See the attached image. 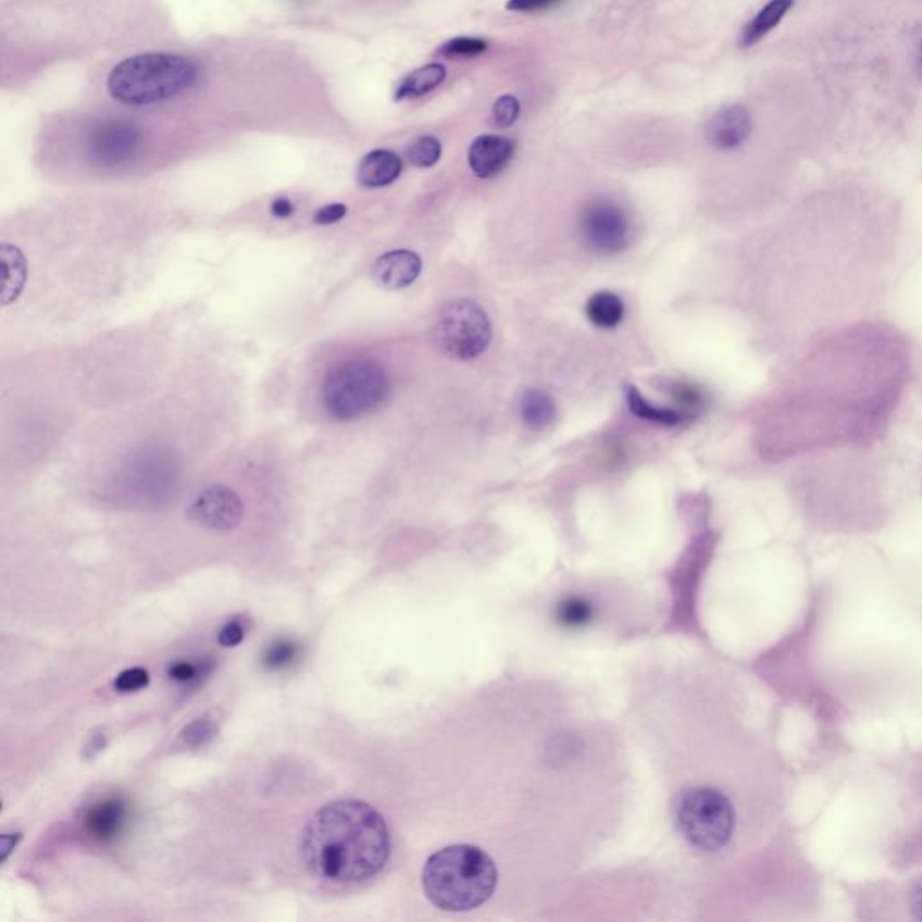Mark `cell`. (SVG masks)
<instances>
[{
  "label": "cell",
  "instance_id": "obj_1",
  "mask_svg": "<svg viewBox=\"0 0 922 922\" xmlns=\"http://www.w3.org/2000/svg\"><path fill=\"white\" fill-rule=\"evenodd\" d=\"M391 836L383 814L361 800L326 803L310 818L301 858L310 875L334 886L361 885L388 863Z\"/></svg>",
  "mask_w": 922,
  "mask_h": 922
},
{
  "label": "cell",
  "instance_id": "obj_2",
  "mask_svg": "<svg viewBox=\"0 0 922 922\" xmlns=\"http://www.w3.org/2000/svg\"><path fill=\"white\" fill-rule=\"evenodd\" d=\"M498 877V867L485 850L474 845H451L425 861L422 888L436 908L466 912L490 899Z\"/></svg>",
  "mask_w": 922,
  "mask_h": 922
},
{
  "label": "cell",
  "instance_id": "obj_3",
  "mask_svg": "<svg viewBox=\"0 0 922 922\" xmlns=\"http://www.w3.org/2000/svg\"><path fill=\"white\" fill-rule=\"evenodd\" d=\"M200 67L191 58L172 53H145L126 58L112 68L109 92L125 105H153L194 89Z\"/></svg>",
  "mask_w": 922,
  "mask_h": 922
},
{
  "label": "cell",
  "instance_id": "obj_4",
  "mask_svg": "<svg viewBox=\"0 0 922 922\" xmlns=\"http://www.w3.org/2000/svg\"><path fill=\"white\" fill-rule=\"evenodd\" d=\"M674 820L696 850L718 855L734 842L739 817L734 800L715 787H690L676 798Z\"/></svg>",
  "mask_w": 922,
  "mask_h": 922
},
{
  "label": "cell",
  "instance_id": "obj_5",
  "mask_svg": "<svg viewBox=\"0 0 922 922\" xmlns=\"http://www.w3.org/2000/svg\"><path fill=\"white\" fill-rule=\"evenodd\" d=\"M389 395L388 373L377 362L353 359L326 375L321 400L336 420H356L381 408Z\"/></svg>",
  "mask_w": 922,
  "mask_h": 922
},
{
  "label": "cell",
  "instance_id": "obj_6",
  "mask_svg": "<svg viewBox=\"0 0 922 922\" xmlns=\"http://www.w3.org/2000/svg\"><path fill=\"white\" fill-rule=\"evenodd\" d=\"M856 921L922 922V869L905 877L844 885Z\"/></svg>",
  "mask_w": 922,
  "mask_h": 922
},
{
  "label": "cell",
  "instance_id": "obj_7",
  "mask_svg": "<svg viewBox=\"0 0 922 922\" xmlns=\"http://www.w3.org/2000/svg\"><path fill=\"white\" fill-rule=\"evenodd\" d=\"M436 339L449 356L469 361L487 350L493 326L479 304L461 299L441 310L436 321Z\"/></svg>",
  "mask_w": 922,
  "mask_h": 922
},
{
  "label": "cell",
  "instance_id": "obj_8",
  "mask_svg": "<svg viewBox=\"0 0 922 922\" xmlns=\"http://www.w3.org/2000/svg\"><path fill=\"white\" fill-rule=\"evenodd\" d=\"M582 238L600 254H619L630 247L633 226L630 216L611 200H595L581 216Z\"/></svg>",
  "mask_w": 922,
  "mask_h": 922
},
{
  "label": "cell",
  "instance_id": "obj_9",
  "mask_svg": "<svg viewBox=\"0 0 922 922\" xmlns=\"http://www.w3.org/2000/svg\"><path fill=\"white\" fill-rule=\"evenodd\" d=\"M188 514L195 523H199L204 528L227 532L240 524L244 518V504L235 490L216 485V487L205 488L204 493L195 499Z\"/></svg>",
  "mask_w": 922,
  "mask_h": 922
},
{
  "label": "cell",
  "instance_id": "obj_10",
  "mask_svg": "<svg viewBox=\"0 0 922 922\" xmlns=\"http://www.w3.org/2000/svg\"><path fill=\"white\" fill-rule=\"evenodd\" d=\"M139 130L126 121H109L92 134L90 155L96 163L114 166L125 163L136 152L139 145Z\"/></svg>",
  "mask_w": 922,
  "mask_h": 922
},
{
  "label": "cell",
  "instance_id": "obj_11",
  "mask_svg": "<svg viewBox=\"0 0 922 922\" xmlns=\"http://www.w3.org/2000/svg\"><path fill=\"white\" fill-rule=\"evenodd\" d=\"M514 141L509 137L488 136L477 137L469 150V166L479 178L496 177L503 172L514 158Z\"/></svg>",
  "mask_w": 922,
  "mask_h": 922
},
{
  "label": "cell",
  "instance_id": "obj_12",
  "mask_svg": "<svg viewBox=\"0 0 922 922\" xmlns=\"http://www.w3.org/2000/svg\"><path fill=\"white\" fill-rule=\"evenodd\" d=\"M751 132V115L745 107H724L708 121L707 139L719 150H732L743 145Z\"/></svg>",
  "mask_w": 922,
  "mask_h": 922
},
{
  "label": "cell",
  "instance_id": "obj_13",
  "mask_svg": "<svg viewBox=\"0 0 922 922\" xmlns=\"http://www.w3.org/2000/svg\"><path fill=\"white\" fill-rule=\"evenodd\" d=\"M422 273V260L413 251H389L373 265V282L388 290L409 287Z\"/></svg>",
  "mask_w": 922,
  "mask_h": 922
},
{
  "label": "cell",
  "instance_id": "obj_14",
  "mask_svg": "<svg viewBox=\"0 0 922 922\" xmlns=\"http://www.w3.org/2000/svg\"><path fill=\"white\" fill-rule=\"evenodd\" d=\"M126 814V803L121 798H105L85 812V833L100 844L114 842L125 827Z\"/></svg>",
  "mask_w": 922,
  "mask_h": 922
},
{
  "label": "cell",
  "instance_id": "obj_15",
  "mask_svg": "<svg viewBox=\"0 0 922 922\" xmlns=\"http://www.w3.org/2000/svg\"><path fill=\"white\" fill-rule=\"evenodd\" d=\"M402 173V159L391 150H373L362 159L357 180L364 188H384L394 184Z\"/></svg>",
  "mask_w": 922,
  "mask_h": 922
},
{
  "label": "cell",
  "instance_id": "obj_16",
  "mask_svg": "<svg viewBox=\"0 0 922 922\" xmlns=\"http://www.w3.org/2000/svg\"><path fill=\"white\" fill-rule=\"evenodd\" d=\"M795 0H770L762 10L755 15L753 21L749 22L748 26L743 32L740 37V46L743 48H751L755 43L762 40L768 33L773 32L782 18L786 16L787 11L792 10Z\"/></svg>",
  "mask_w": 922,
  "mask_h": 922
},
{
  "label": "cell",
  "instance_id": "obj_17",
  "mask_svg": "<svg viewBox=\"0 0 922 922\" xmlns=\"http://www.w3.org/2000/svg\"><path fill=\"white\" fill-rule=\"evenodd\" d=\"M519 413L529 429L540 431L556 420V403L543 389H526L519 400Z\"/></svg>",
  "mask_w": 922,
  "mask_h": 922
},
{
  "label": "cell",
  "instance_id": "obj_18",
  "mask_svg": "<svg viewBox=\"0 0 922 922\" xmlns=\"http://www.w3.org/2000/svg\"><path fill=\"white\" fill-rule=\"evenodd\" d=\"M446 76L447 71L441 63H427L424 67L416 68L402 79V84L397 87V92H395V100L402 101L427 95L436 87H440Z\"/></svg>",
  "mask_w": 922,
  "mask_h": 922
},
{
  "label": "cell",
  "instance_id": "obj_19",
  "mask_svg": "<svg viewBox=\"0 0 922 922\" xmlns=\"http://www.w3.org/2000/svg\"><path fill=\"white\" fill-rule=\"evenodd\" d=\"M586 314L587 320L598 328H614L624 320V301L609 290L593 294L586 304Z\"/></svg>",
  "mask_w": 922,
  "mask_h": 922
},
{
  "label": "cell",
  "instance_id": "obj_20",
  "mask_svg": "<svg viewBox=\"0 0 922 922\" xmlns=\"http://www.w3.org/2000/svg\"><path fill=\"white\" fill-rule=\"evenodd\" d=\"M627 403H630L631 413L638 419L655 422L661 425H677L687 420V414L674 411L669 408H658L644 399V395L639 394L638 389H627Z\"/></svg>",
  "mask_w": 922,
  "mask_h": 922
},
{
  "label": "cell",
  "instance_id": "obj_21",
  "mask_svg": "<svg viewBox=\"0 0 922 922\" xmlns=\"http://www.w3.org/2000/svg\"><path fill=\"white\" fill-rule=\"evenodd\" d=\"M441 158V142L433 136L419 137L416 141L408 148L409 163L416 169H431L435 166Z\"/></svg>",
  "mask_w": 922,
  "mask_h": 922
},
{
  "label": "cell",
  "instance_id": "obj_22",
  "mask_svg": "<svg viewBox=\"0 0 922 922\" xmlns=\"http://www.w3.org/2000/svg\"><path fill=\"white\" fill-rule=\"evenodd\" d=\"M593 619L591 603L581 597H570L557 608V620L559 624L566 627H582Z\"/></svg>",
  "mask_w": 922,
  "mask_h": 922
},
{
  "label": "cell",
  "instance_id": "obj_23",
  "mask_svg": "<svg viewBox=\"0 0 922 922\" xmlns=\"http://www.w3.org/2000/svg\"><path fill=\"white\" fill-rule=\"evenodd\" d=\"M216 732H219L216 719L213 715H204V718L195 719L194 723L184 728L183 740L189 748H200L215 739Z\"/></svg>",
  "mask_w": 922,
  "mask_h": 922
},
{
  "label": "cell",
  "instance_id": "obj_24",
  "mask_svg": "<svg viewBox=\"0 0 922 922\" xmlns=\"http://www.w3.org/2000/svg\"><path fill=\"white\" fill-rule=\"evenodd\" d=\"M485 49H487V42H485V40H479V38L458 37L444 43V46L438 49V54L446 58H469L482 54Z\"/></svg>",
  "mask_w": 922,
  "mask_h": 922
},
{
  "label": "cell",
  "instance_id": "obj_25",
  "mask_svg": "<svg viewBox=\"0 0 922 922\" xmlns=\"http://www.w3.org/2000/svg\"><path fill=\"white\" fill-rule=\"evenodd\" d=\"M296 652H298V649L292 641L282 639V641H276L271 649H267V652L263 656V665L273 669V671H279V669H285L292 663Z\"/></svg>",
  "mask_w": 922,
  "mask_h": 922
},
{
  "label": "cell",
  "instance_id": "obj_26",
  "mask_svg": "<svg viewBox=\"0 0 922 922\" xmlns=\"http://www.w3.org/2000/svg\"><path fill=\"white\" fill-rule=\"evenodd\" d=\"M519 114H521V105L515 96H501L494 103V121L499 128H510L519 120Z\"/></svg>",
  "mask_w": 922,
  "mask_h": 922
},
{
  "label": "cell",
  "instance_id": "obj_27",
  "mask_svg": "<svg viewBox=\"0 0 922 922\" xmlns=\"http://www.w3.org/2000/svg\"><path fill=\"white\" fill-rule=\"evenodd\" d=\"M148 683H150L148 672L141 666H134V669H126V671L121 672L120 676L115 677L114 687L121 694H128V692L141 690V688L147 687Z\"/></svg>",
  "mask_w": 922,
  "mask_h": 922
},
{
  "label": "cell",
  "instance_id": "obj_28",
  "mask_svg": "<svg viewBox=\"0 0 922 922\" xmlns=\"http://www.w3.org/2000/svg\"><path fill=\"white\" fill-rule=\"evenodd\" d=\"M200 669L194 663H189V661H177V663H173L169 669V677L172 682L177 683H194L199 680Z\"/></svg>",
  "mask_w": 922,
  "mask_h": 922
},
{
  "label": "cell",
  "instance_id": "obj_29",
  "mask_svg": "<svg viewBox=\"0 0 922 922\" xmlns=\"http://www.w3.org/2000/svg\"><path fill=\"white\" fill-rule=\"evenodd\" d=\"M244 638H246L244 624L238 620H233L222 627L221 634H219V644L224 645V647H236V645L241 644Z\"/></svg>",
  "mask_w": 922,
  "mask_h": 922
},
{
  "label": "cell",
  "instance_id": "obj_30",
  "mask_svg": "<svg viewBox=\"0 0 922 922\" xmlns=\"http://www.w3.org/2000/svg\"><path fill=\"white\" fill-rule=\"evenodd\" d=\"M346 213H348V208L345 204H328L315 213L314 221L315 224H321V226H331V224H336V222L345 219Z\"/></svg>",
  "mask_w": 922,
  "mask_h": 922
},
{
  "label": "cell",
  "instance_id": "obj_31",
  "mask_svg": "<svg viewBox=\"0 0 922 922\" xmlns=\"http://www.w3.org/2000/svg\"><path fill=\"white\" fill-rule=\"evenodd\" d=\"M557 2H561V0H509L507 10L532 13V11L548 10L551 5H556Z\"/></svg>",
  "mask_w": 922,
  "mask_h": 922
},
{
  "label": "cell",
  "instance_id": "obj_32",
  "mask_svg": "<svg viewBox=\"0 0 922 922\" xmlns=\"http://www.w3.org/2000/svg\"><path fill=\"white\" fill-rule=\"evenodd\" d=\"M107 746V737L103 734L92 735L89 740H87V745H85V753L84 757L87 759H92L95 755L103 751V748Z\"/></svg>",
  "mask_w": 922,
  "mask_h": 922
},
{
  "label": "cell",
  "instance_id": "obj_33",
  "mask_svg": "<svg viewBox=\"0 0 922 922\" xmlns=\"http://www.w3.org/2000/svg\"><path fill=\"white\" fill-rule=\"evenodd\" d=\"M21 834H4V836L0 838V844H2V847H0V850H2L0 861H2V863L10 858L11 852L15 849L16 844L21 842Z\"/></svg>",
  "mask_w": 922,
  "mask_h": 922
},
{
  "label": "cell",
  "instance_id": "obj_34",
  "mask_svg": "<svg viewBox=\"0 0 922 922\" xmlns=\"http://www.w3.org/2000/svg\"><path fill=\"white\" fill-rule=\"evenodd\" d=\"M271 211H273V215L278 216V219H287V216H290L294 213V204L288 199L274 200L273 205H271Z\"/></svg>",
  "mask_w": 922,
  "mask_h": 922
},
{
  "label": "cell",
  "instance_id": "obj_35",
  "mask_svg": "<svg viewBox=\"0 0 922 922\" xmlns=\"http://www.w3.org/2000/svg\"><path fill=\"white\" fill-rule=\"evenodd\" d=\"M919 68H921V73H922V42H921V48H919Z\"/></svg>",
  "mask_w": 922,
  "mask_h": 922
}]
</instances>
